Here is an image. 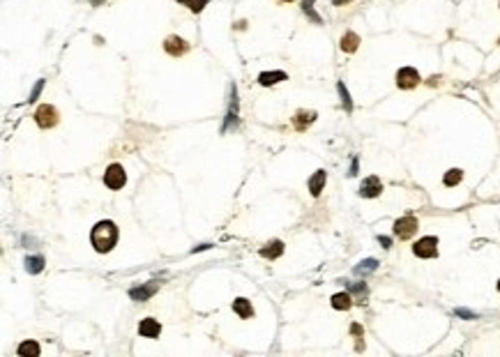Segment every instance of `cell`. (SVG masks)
I'll list each match as a JSON object with an SVG mask.
<instances>
[{
    "instance_id": "obj_1",
    "label": "cell",
    "mask_w": 500,
    "mask_h": 357,
    "mask_svg": "<svg viewBox=\"0 0 500 357\" xmlns=\"http://www.w3.org/2000/svg\"><path fill=\"white\" fill-rule=\"evenodd\" d=\"M118 237H120V231H118V226L113 221H108V219L95 224L93 233H90V242H93L97 254H108V251L118 244Z\"/></svg>"
},
{
    "instance_id": "obj_2",
    "label": "cell",
    "mask_w": 500,
    "mask_h": 357,
    "mask_svg": "<svg viewBox=\"0 0 500 357\" xmlns=\"http://www.w3.org/2000/svg\"><path fill=\"white\" fill-rule=\"evenodd\" d=\"M412 254H415L417 258H436V256H438V237L426 235V237H422V240H417L415 244H412Z\"/></svg>"
},
{
    "instance_id": "obj_3",
    "label": "cell",
    "mask_w": 500,
    "mask_h": 357,
    "mask_svg": "<svg viewBox=\"0 0 500 357\" xmlns=\"http://www.w3.org/2000/svg\"><path fill=\"white\" fill-rule=\"evenodd\" d=\"M417 228H420L417 219L412 217V214H406V217L394 221V235H397L399 240H410V237L417 233Z\"/></svg>"
},
{
    "instance_id": "obj_4",
    "label": "cell",
    "mask_w": 500,
    "mask_h": 357,
    "mask_svg": "<svg viewBox=\"0 0 500 357\" xmlns=\"http://www.w3.org/2000/svg\"><path fill=\"white\" fill-rule=\"evenodd\" d=\"M58 120H60V116H58L56 106H51V104H42V106L35 111V122H37L42 129H51V127H56Z\"/></svg>"
},
{
    "instance_id": "obj_5",
    "label": "cell",
    "mask_w": 500,
    "mask_h": 357,
    "mask_svg": "<svg viewBox=\"0 0 500 357\" xmlns=\"http://www.w3.org/2000/svg\"><path fill=\"white\" fill-rule=\"evenodd\" d=\"M127 182V175H125V168L120 166V164H111V166L106 168V173H104V185L108 187V189L118 191L122 189Z\"/></svg>"
},
{
    "instance_id": "obj_6",
    "label": "cell",
    "mask_w": 500,
    "mask_h": 357,
    "mask_svg": "<svg viewBox=\"0 0 500 357\" xmlns=\"http://www.w3.org/2000/svg\"><path fill=\"white\" fill-rule=\"evenodd\" d=\"M420 72L412 70V67H401V70L397 72V85L401 90H412L417 83H420Z\"/></svg>"
},
{
    "instance_id": "obj_7",
    "label": "cell",
    "mask_w": 500,
    "mask_h": 357,
    "mask_svg": "<svg viewBox=\"0 0 500 357\" xmlns=\"http://www.w3.org/2000/svg\"><path fill=\"white\" fill-rule=\"evenodd\" d=\"M164 49H166L168 56L178 58V56H185V53L189 51V44H187L182 37H178V35H171V37L164 39Z\"/></svg>"
},
{
    "instance_id": "obj_8",
    "label": "cell",
    "mask_w": 500,
    "mask_h": 357,
    "mask_svg": "<svg viewBox=\"0 0 500 357\" xmlns=\"http://www.w3.org/2000/svg\"><path fill=\"white\" fill-rule=\"evenodd\" d=\"M380 191H383V182H380L376 175H369L366 180H362L360 196H364V198H376V196H380Z\"/></svg>"
},
{
    "instance_id": "obj_9",
    "label": "cell",
    "mask_w": 500,
    "mask_h": 357,
    "mask_svg": "<svg viewBox=\"0 0 500 357\" xmlns=\"http://www.w3.org/2000/svg\"><path fill=\"white\" fill-rule=\"evenodd\" d=\"M157 291H159V283L157 281H148L145 286H141V288H132L129 297H132V300H136V302H145L148 297H153Z\"/></svg>"
},
{
    "instance_id": "obj_10",
    "label": "cell",
    "mask_w": 500,
    "mask_h": 357,
    "mask_svg": "<svg viewBox=\"0 0 500 357\" xmlns=\"http://www.w3.org/2000/svg\"><path fill=\"white\" fill-rule=\"evenodd\" d=\"M159 332H162V325H159V320H155V318L141 320V325H139V334H141V337L155 339V337H159Z\"/></svg>"
},
{
    "instance_id": "obj_11",
    "label": "cell",
    "mask_w": 500,
    "mask_h": 357,
    "mask_svg": "<svg viewBox=\"0 0 500 357\" xmlns=\"http://www.w3.org/2000/svg\"><path fill=\"white\" fill-rule=\"evenodd\" d=\"M325 182H328V173H325L323 168H320V171H316L314 175L309 177V191H311V196H320V191H323Z\"/></svg>"
},
{
    "instance_id": "obj_12",
    "label": "cell",
    "mask_w": 500,
    "mask_h": 357,
    "mask_svg": "<svg viewBox=\"0 0 500 357\" xmlns=\"http://www.w3.org/2000/svg\"><path fill=\"white\" fill-rule=\"evenodd\" d=\"M281 254H284V242L281 240H272V242H268V244L260 249V256H263V258H270V260L279 258Z\"/></svg>"
},
{
    "instance_id": "obj_13",
    "label": "cell",
    "mask_w": 500,
    "mask_h": 357,
    "mask_svg": "<svg viewBox=\"0 0 500 357\" xmlns=\"http://www.w3.org/2000/svg\"><path fill=\"white\" fill-rule=\"evenodd\" d=\"M233 311H235L240 318H251V316H254V306H251V302L247 300V297H237V300L233 302Z\"/></svg>"
},
{
    "instance_id": "obj_14",
    "label": "cell",
    "mask_w": 500,
    "mask_h": 357,
    "mask_svg": "<svg viewBox=\"0 0 500 357\" xmlns=\"http://www.w3.org/2000/svg\"><path fill=\"white\" fill-rule=\"evenodd\" d=\"M314 120H316V113L314 111H300L295 118H293V125H295L297 131H305Z\"/></svg>"
},
{
    "instance_id": "obj_15",
    "label": "cell",
    "mask_w": 500,
    "mask_h": 357,
    "mask_svg": "<svg viewBox=\"0 0 500 357\" xmlns=\"http://www.w3.org/2000/svg\"><path fill=\"white\" fill-rule=\"evenodd\" d=\"M357 47H360V35L348 30V33L341 37V51L353 53V51H357Z\"/></svg>"
},
{
    "instance_id": "obj_16",
    "label": "cell",
    "mask_w": 500,
    "mask_h": 357,
    "mask_svg": "<svg viewBox=\"0 0 500 357\" xmlns=\"http://www.w3.org/2000/svg\"><path fill=\"white\" fill-rule=\"evenodd\" d=\"M288 76H286V72H263V74L258 76V83L260 85H274V83H279V81H286Z\"/></svg>"
},
{
    "instance_id": "obj_17",
    "label": "cell",
    "mask_w": 500,
    "mask_h": 357,
    "mask_svg": "<svg viewBox=\"0 0 500 357\" xmlns=\"http://www.w3.org/2000/svg\"><path fill=\"white\" fill-rule=\"evenodd\" d=\"M332 306L337 311H346V309H351L353 306V297L348 295V293H337V295H332Z\"/></svg>"
},
{
    "instance_id": "obj_18",
    "label": "cell",
    "mask_w": 500,
    "mask_h": 357,
    "mask_svg": "<svg viewBox=\"0 0 500 357\" xmlns=\"http://www.w3.org/2000/svg\"><path fill=\"white\" fill-rule=\"evenodd\" d=\"M44 270V256H28L26 258V272L28 274H39Z\"/></svg>"
},
{
    "instance_id": "obj_19",
    "label": "cell",
    "mask_w": 500,
    "mask_h": 357,
    "mask_svg": "<svg viewBox=\"0 0 500 357\" xmlns=\"http://www.w3.org/2000/svg\"><path fill=\"white\" fill-rule=\"evenodd\" d=\"M16 352H19L21 357H37L39 355V343L37 341H24Z\"/></svg>"
},
{
    "instance_id": "obj_20",
    "label": "cell",
    "mask_w": 500,
    "mask_h": 357,
    "mask_svg": "<svg viewBox=\"0 0 500 357\" xmlns=\"http://www.w3.org/2000/svg\"><path fill=\"white\" fill-rule=\"evenodd\" d=\"M461 177H463L461 168H449V171L445 173L443 182H445V187H454V185H459V182H461Z\"/></svg>"
},
{
    "instance_id": "obj_21",
    "label": "cell",
    "mask_w": 500,
    "mask_h": 357,
    "mask_svg": "<svg viewBox=\"0 0 500 357\" xmlns=\"http://www.w3.org/2000/svg\"><path fill=\"white\" fill-rule=\"evenodd\" d=\"M376 267H378V260H376V258H366V260H362V263L357 265V267H355V272L360 274V277H364V274L374 272Z\"/></svg>"
},
{
    "instance_id": "obj_22",
    "label": "cell",
    "mask_w": 500,
    "mask_h": 357,
    "mask_svg": "<svg viewBox=\"0 0 500 357\" xmlns=\"http://www.w3.org/2000/svg\"><path fill=\"white\" fill-rule=\"evenodd\" d=\"M337 90H339V97H341L343 108H346V111L351 113V111H353V99H351V95H348V90H346V85H343V81H339V83H337Z\"/></svg>"
},
{
    "instance_id": "obj_23",
    "label": "cell",
    "mask_w": 500,
    "mask_h": 357,
    "mask_svg": "<svg viewBox=\"0 0 500 357\" xmlns=\"http://www.w3.org/2000/svg\"><path fill=\"white\" fill-rule=\"evenodd\" d=\"M178 3H180V5H185L189 12H196V14H199V12H203V7L208 5V0H178Z\"/></svg>"
},
{
    "instance_id": "obj_24",
    "label": "cell",
    "mask_w": 500,
    "mask_h": 357,
    "mask_svg": "<svg viewBox=\"0 0 500 357\" xmlns=\"http://www.w3.org/2000/svg\"><path fill=\"white\" fill-rule=\"evenodd\" d=\"M302 12H305L314 24H320V16L316 14V10H314V0H305V3H302Z\"/></svg>"
},
{
    "instance_id": "obj_25",
    "label": "cell",
    "mask_w": 500,
    "mask_h": 357,
    "mask_svg": "<svg viewBox=\"0 0 500 357\" xmlns=\"http://www.w3.org/2000/svg\"><path fill=\"white\" fill-rule=\"evenodd\" d=\"M348 288H351L353 293H357V295H360V300H364V297H366V286H364V283H351Z\"/></svg>"
},
{
    "instance_id": "obj_26",
    "label": "cell",
    "mask_w": 500,
    "mask_h": 357,
    "mask_svg": "<svg viewBox=\"0 0 500 357\" xmlns=\"http://www.w3.org/2000/svg\"><path fill=\"white\" fill-rule=\"evenodd\" d=\"M454 314L461 316V318H466V320H475L477 318L475 311H468V309H454Z\"/></svg>"
},
{
    "instance_id": "obj_27",
    "label": "cell",
    "mask_w": 500,
    "mask_h": 357,
    "mask_svg": "<svg viewBox=\"0 0 500 357\" xmlns=\"http://www.w3.org/2000/svg\"><path fill=\"white\" fill-rule=\"evenodd\" d=\"M42 88H44V81H42V79H39V81H37V83H35V88H33V93H30V99H28V102H35V99H37V97H39V93H42Z\"/></svg>"
},
{
    "instance_id": "obj_28",
    "label": "cell",
    "mask_w": 500,
    "mask_h": 357,
    "mask_svg": "<svg viewBox=\"0 0 500 357\" xmlns=\"http://www.w3.org/2000/svg\"><path fill=\"white\" fill-rule=\"evenodd\" d=\"M378 242L385 247V249H389V247H392V240H389V237H385V235H378Z\"/></svg>"
},
{
    "instance_id": "obj_29",
    "label": "cell",
    "mask_w": 500,
    "mask_h": 357,
    "mask_svg": "<svg viewBox=\"0 0 500 357\" xmlns=\"http://www.w3.org/2000/svg\"><path fill=\"white\" fill-rule=\"evenodd\" d=\"M348 175H357V157L353 159V164H351V173Z\"/></svg>"
},
{
    "instance_id": "obj_30",
    "label": "cell",
    "mask_w": 500,
    "mask_h": 357,
    "mask_svg": "<svg viewBox=\"0 0 500 357\" xmlns=\"http://www.w3.org/2000/svg\"><path fill=\"white\" fill-rule=\"evenodd\" d=\"M332 3H334V5H337V7H341V5H348L351 0H332Z\"/></svg>"
},
{
    "instance_id": "obj_31",
    "label": "cell",
    "mask_w": 500,
    "mask_h": 357,
    "mask_svg": "<svg viewBox=\"0 0 500 357\" xmlns=\"http://www.w3.org/2000/svg\"><path fill=\"white\" fill-rule=\"evenodd\" d=\"M90 3H93V5H95V7H97V5H102L104 0H90Z\"/></svg>"
},
{
    "instance_id": "obj_32",
    "label": "cell",
    "mask_w": 500,
    "mask_h": 357,
    "mask_svg": "<svg viewBox=\"0 0 500 357\" xmlns=\"http://www.w3.org/2000/svg\"><path fill=\"white\" fill-rule=\"evenodd\" d=\"M498 291H500V281H498Z\"/></svg>"
},
{
    "instance_id": "obj_33",
    "label": "cell",
    "mask_w": 500,
    "mask_h": 357,
    "mask_svg": "<svg viewBox=\"0 0 500 357\" xmlns=\"http://www.w3.org/2000/svg\"><path fill=\"white\" fill-rule=\"evenodd\" d=\"M284 3H291V0H284Z\"/></svg>"
},
{
    "instance_id": "obj_34",
    "label": "cell",
    "mask_w": 500,
    "mask_h": 357,
    "mask_svg": "<svg viewBox=\"0 0 500 357\" xmlns=\"http://www.w3.org/2000/svg\"><path fill=\"white\" fill-rule=\"evenodd\" d=\"M498 44H500V39H498Z\"/></svg>"
}]
</instances>
